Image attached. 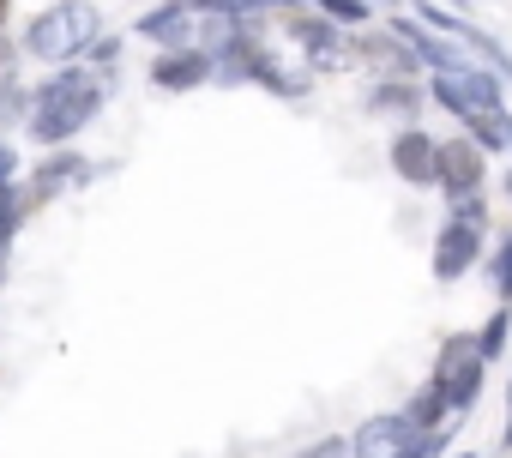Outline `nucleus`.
<instances>
[{
  "label": "nucleus",
  "instance_id": "f257e3e1",
  "mask_svg": "<svg viewBox=\"0 0 512 458\" xmlns=\"http://www.w3.org/2000/svg\"><path fill=\"white\" fill-rule=\"evenodd\" d=\"M109 73H97L91 61H73V67H55L49 79L31 85V145L43 151H61V145H79V133L109 109Z\"/></svg>",
  "mask_w": 512,
  "mask_h": 458
},
{
  "label": "nucleus",
  "instance_id": "f03ea898",
  "mask_svg": "<svg viewBox=\"0 0 512 458\" xmlns=\"http://www.w3.org/2000/svg\"><path fill=\"white\" fill-rule=\"evenodd\" d=\"M97 37H103V13L91 7V0H55V7H43V13L25 19L19 49H25V61H37V67L55 73V67L85 61Z\"/></svg>",
  "mask_w": 512,
  "mask_h": 458
},
{
  "label": "nucleus",
  "instance_id": "7ed1b4c3",
  "mask_svg": "<svg viewBox=\"0 0 512 458\" xmlns=\"http://www.w3.org/2000/svg\"><path fill=\"white\" fill-rule=\"evenodd\" d=\"M488 368H494V362L482 356L476 332H446V338H440L428 380L446 392V404H452V416H458V422L482 404V392H488Z\"/></svg>",
  "mask_w": 512,
  "mask_h": 458
},
{
  "label": "nucleus",
  "instance_id": "20e7f679",
  "mask_svg": "<svg viewBox=\"0 0 512 458\" xmlns=\"http://www.w3.org/2000/svg\"><path fill=\"white\" fill-rule=\"evenodd\" d=\"M350 452L356 458H446L452 452V428L428 434L404 410H380V416H368V422L350 428Z\"/></svg>",
  "mask_w": 512,
  "mask_h": 458
},
{
  "label": "nucleus",
  "instance_id": "39448f33",
  "mask_svg": "<svg viewBox=\"0 0 512 458\" xmlns=\"http://www.w3.org/2000/svg\"><path fill=\"white\" fill-rule=\"evenodd\" d=\"M506 85L512 79L494 67H446V73H428V103L464 127L488 109H506Z\"/></svg>",
  "mask_w": 512,
  "mask_h": 458
},
{
  "label": "nucleus",
  "instance_id": "423d86ee",
  "mask_svg": "<svg viewBox=\"0 0 512 458\" xmlns=\"http://www.w3.org/2000/svg\"><path fill=\"white\" fill-rule=\"evenodd\" d=\"M278 31H284V49H296L320 79L326 73H350L356 55H350V31L332 25L320 7H296V13H278Z\"/></svg>",
  "mask_w": 512,
  "mask_h": 458
},
{
  "label": "nucleus",
  "instance_id": "0eeeda50",
  "mask_svg": "<svg viewBox=\"0 0 512 458\" xmlns=\"http://www.w3.org/2000/svg\"><path fill=\"white\" fill-rule=\"evenodd\" d=\"M488 260V223L464 217V211H446L440 229H434V248H428V272L440 284H464L470 272H482Z\"/></svg>",
  "mask_w": 512,
  "mask_h": 458
},
{
  "label": "nucleus",
  "instance_id": "6e6552de",
  "mask_svg": "<svg viewBox=\"0 0 512 458\" xmlns=\"http://www.w3.org/2000/svg\"><path fill=\"white\" fill-rule=\"evenodd\" d=\"M386 169H392V181H404L410 193H434V187H440V139H434L422 121L392 127V133H386Z\"/></svg>",
  "mask_w": 512,
  "mask_h": 458
},
{
  "label": "nucleus",
  "instance_id": "1a4fd4ad",
  "mask_svg": "<svg viewBox=\"0 0 512 458\" xmlns=\"http://www.w3.org/2000/svg\"><path fill=\"white\" fill-rule=\"evenodd\" d=\"M434 193L446 205H464V199H482L488 193V151L470 133H446L440 139V187Z\"/></svg>",
  "mask_w": 512,
  "mask_h": 458
},
{
  "label": "nucleus",
  "instance_id": "9d476101",
  "mask_svg": "<svg viewBox=\"0 0 512 458\" xmlns=\"http://www.w3.org/2000/svg\"><path fill=\"white\" fill-rule=\"evenodd\" d=\"M350 55H356V73H368V79H428L422 61L410 55V43H404L392 25L350 31Z\"/></svg>",
  "mask_w": 512,
  "mask_h": 458
},
{
  "label": "nucleus",
  "instance_id": "9b49d317",
  "mask_svg": "<svg viewBox=\"0 0 512 458\" xmlns=\"http://www.w3.org/2000/svg\"><path fill=\"white\" fill-rule=\"evenodd\" d=\"M91 175H97V163H91L79 145L43 151V163H37V169H31V181H25V205H31V211H43V205H55L61 193L91 187Z\"/></svg>",
  "mask_w": 512,
  "mask_h": 458
},
{
  "label": "nucleus",
  "instance_id": "f8f14e48",
  "mask_svg": "<svg viewBox=\"0 0 512 458\" xmlns=\"http://www.w3.org/2000/svg\"><path fill=\"white\" fill-rule=\"evenodd\" d=\"M151 85L169 91V97L217 85V61H211V49H157L151 55Z\"/></svg>",
  "mask_w": 512,
  "mask_h": 458
},
{
  "label": "nucleus",
  "instance_id": "ddd939ff",
  "mask_svg": "<svg viewBox=\"0 0 512 458\" xmlns=\"http://www.w3.org/2000/svg\"><path fill=\"white\" fill-rule=\"evenodd\" d=\"M362 109H368L374 121H398V127H410V121L428 109V79H368Z\"/></svg>",
  "mask_w": 512,
  "mask_h": 458
},
{
  "label": "nucleus",
  "instance_id": "4468645a",
  "mask_svg": "<svg viewBox=\"0 0 512 458\" xmlns=\"http://www.w3.org/2000/svg\"><path fill=\"white\" fill-rule=\"evenodd\" d=\"M398 410H404L416 428H428V434H440V428H458V416H452V404H446V392H440L434 380H422V386H416V392H410Z\"/></svg>",
  "mask_w": 512,
  "mask_h": 458
},
{
  "label": "nucleus",
  "instance_id": "2eb2a0df",
  "mask_svg": "<svg viewBox=\"0 0 512 458\" xmlns=\"http://www.w3.org/2000/svg\"><path fill=\"white\" fill-rule=\"evenodd\" d=\"M482 272H488V290H494V302H500V308H512V229H500V236L488 242V260H482Z\"/></svg>",
  "mask_w": 512,
  "mask_h": 458
},
{
  "label": "nucleus",
  "instance_id": "dca6fc26",
  "mask_svg": "<svg viewBox=\"0 0 512 458\" xmlns=\"http://www.w3.org/2000/svg\"><path fill=\"white\" fill-rule=\"evenodd\" d=\"M25 217H31V205H25V181H19V187H0V254H13Z\"/></svg>",
  "mask_w": 512,
  "mask_h": 458
},
{
  "label": "nucleus",
  "instance_id": "f3484780",
  "mask_svg": "<svg viewBox=\"0 0 512 458\" xmlns=\"http://www.w3.org/2000/svg\"><path fill=\"white\" fill-rule=\"evenodd\" d=\"M25 121H31V85L7 79L0 85V133H25Z\"/></svg>",
  "mask_w": 512,
  "mask_h": 458
},
{
  "label": "nucleus",
  "instance_id": "a211bd4d",
  "mask_svg": "<svg viewBox=\"0 0 512 458\" xmlns=\"http://www.w3.org/2000/svg\"><path fill=\"white\" fill-rule=\"evenodd\" d=\"M506 115L512 109H488V115H476V121H464V133L488 151V157H506Z\"/></svg>",
  "mask_w": 512,
  "mask_h": 458
},
{
  "label": "nucleus",
  "instance_id": "6ab92c4d",
  "mask_svg": "<svg viewBox=\"0 0 512 458\" xmlns=\"http://www.w3.org/2000/svg\"><path fill=\"white\" fill-rule=\"evenodd\" d=\"M476 344H482V356H488V362H500V356H506V344H512V308H500V302H494V314L476 326Z\"/></svg>",
  "mask_w": 512,
  "mask_h": 458
},
{
  "label": "nucleus",
  "instance_id": "aec40b11",
  "mask_svg": "<svg viewBox=\"0 0 512 458\" xmlns=\"http://www.w3.org/2000/svg\"><path fill=\"white\" fill-rule=\"evenodd\" d=\"M314 7H320L332 25H344V31H368V25H374V13H380L374 0H314Z\"/></svg>",
  "mask_w": 512,
  "mask_h": 458
},
{
  "label": "nucleus",
  "instance_id": "412c9836",
  "mask_svg": "<svg viewBox=\"0 0 512 458\" xmlns=\"http://www.w3.org/2000/svg\"><path fill=\"white\" fill-rule=\"evenodd\" d=\"M296 458H356V452H350V434H320V440H308Z\"/></svg>",
  "mask_w": 512,
  "mask_h": 458
},
{
  "label": "nucleus",
  "instance_id": "4be33fe9",
  "mask_svg": "<svg viewBox=\"0 0 512 458\" xmlns=\"http://www.w3.org/2000/svg\"><path fill=\"white\" fill-rule=\"evenodd\" d=\"M85 61H91L97 73H109V79H115V61H121V37H109V31H103V37L91 43V55H85Z\"/></svg>",
  "mask_w": 512,
  "mask_h": 458
},
{
  "label": "nucleus",
  "instance_id": "5701e85b",
  "mask_svg": "<svg viewBox=\"0 0 512 458\" xmlns=\"http://www.w3.org/2000/svg\"><path fill=\"white\" fill-rule=\"evenodd\" d=\"M0 187H19V145L0 139Z\"/></svg>",
  "mask_w": 512,
  "mask_h": 458
},
{
  "label": "nucleus",
  "instance_id": "b1692460",
  "mask_svg": "<svg viewBox=\"0 0 512 458\" xmlns=\"http://www.w3.org/2000/svg\"><path fill=\"white\" fill-rule=\"evenodd\" d=\"M500 446L512 452V374H506V428H500Z\"/></svg>",
  "mask_w": 512,
  "mask_h": 458
},
{
  "label": "nucleus",
  "instance_id": "393cba45",
  "mask_svg": "<svg viewBox=\"0 0 512 458\" xmlns=\"http://www.w3.org/2000/svg\"><path fill=\"white\" fill-rule=\"evenodd\" d=\"M374 7H380V13H404V0H374Z\"/></svg>",
  "mask_w": 512,
  "mask_h": 458
},
{
  "label": "nucleus",
  "instance_id": "a878e982",
  "mask_svg": "<svg viewBox=\"0 0 512 458\" xmlns=\"http://www.w3.org/2000/svg\"><path fill=\"white\" fill-rule=\"evenodd\" d=\"M13 19V0H0V25H7Z\"/></svg>",
  "mask_w": 512,
  "mask_h": 458
},
{
  "label": "nucleus",
  "instance_id": "bb28decb",
  "mask_svg": "<svg viewBox=\"0 0 512 458\" xmlns=\"http://www.w3.org/2000/svg\"><path fill=\"white\" fill-rule=\"evenodd\" d=\"M500 193H506V199H512V169H506V175H500Z\"/></svg>",
  "mask_w": 512,
  "mask_h": 458
},
{
  "label": "nucleus",
  "instance_id": "cd10ccee",
  "mask_svg": "<svg viewBox=\"0 0 512 458\" xmlns=\"http://www.w3.org/2000/svg\"><path fill=\"white\" fill-rule=\"evenodd\" d=\"M506 157H512V115H506Z\"/></svg>",
  "mask_w": 512,
  "mask_h": 458
}]
</instances>
